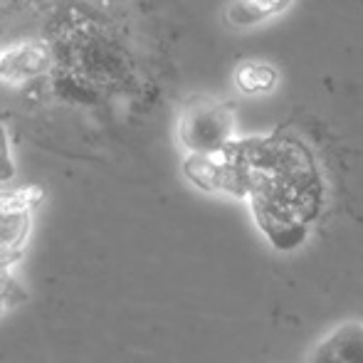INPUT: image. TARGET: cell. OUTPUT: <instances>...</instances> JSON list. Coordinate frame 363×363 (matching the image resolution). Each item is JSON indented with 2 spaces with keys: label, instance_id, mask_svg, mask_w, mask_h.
<instances>
[{
  "label": "cell",
  "instance_id": "1",
  "mask_svg": "<svg viewBox=\"0 0 363 363\" xmlns=\"http://www.w3.org/2000/svg\"><path fill=\"white\" fill-rule=\"evenodd\" d=\"M233 126L230 106L211 99H193L178 121V139L193 156H216L228 148Z\"/></svg>",
  "mask_w": 363,
  "mask_h": 363
},
{
  "label": "cell",
  "instance_id": "2",
  "mask_svg": "<svg viewBox=\"0 0 363 363\" xmlns=\"http://www.w3.org/2000/svg\"><path fill=\"white\" fill-rule=\"evenodd\" d=\"M43 198V191L25 186L18 191H0V252L18 259L20 250L33 225V208Z\"/></svg>",
  "mask_w": 363,
  "mask_h": 363
},
{
  "label": "cell",
  "instance_id": "3",
  "mask_svg": "<svg viewBox=\"0 0 363 363\" xmlns=\"http://www.w3.org/2000/svg\"><path fill=\"white\" fill-rule=\"evenodd\" d=\"M306 363H363V321L346 319L326 331Z\"/></svg>",
  "mask_w": 363,
  "mask_h": 363
},
{
  "label": "cell",
  "instance_id": "4",
  "mask_svg": "<svg viewBox=\"0 0 363 363\" xmlns=\"http://www.w3.org/2000/svg\"><path fill=\"white\" fill-rule=\"evenodd\" d=\"M289 5L291 0H233L225 10V23L238 30L252 28L282 15Z\"/></svg>",
  "mask_w": 363,
  "mask_h": 363
},
{
  "label": "cell",
  "instance_id": "5",
  "mask_svg": "<svg viewBox=\"0 0 363 363\" xmlns=\"http://www.w3.org/2000/svg\"><path fill=\"white\" fill-rule=\"evenodd\" d=\"M277 69L267 62L257 60H245L235 67V84L245 94H264L277 86Z\"/></svg>",
  "mask_w": 363,
  "mask_h": 363
},
{
  "label": "cell",
  "instance_id": "6",
  "mask_svg": "<svg viewBox=\"0 0 363 363\" xmlns=\"http://www.w3.org/2000/svg\"><path fill=\"white\" fill-rule=\"evenodd\" d=\"M15 257L0 252V311L5 309V304H13L18 299V284H15L10 267H13Z\"/></svg>",
  "mask_w": 363,
  "mask_h": 363
},
{
  "label": "cell",
  "instance_id": "7",
  "mask_svg": "<svg viewBox=\"0 0 363 363\" xmlns=\"http://www.w3.org/2000/svg\"><path fill=\"white\" fill-rule=\"evenodd\" d=\"M13 178H15V166L8 151V136H5V129L0 124V183H8Z\"/></svg>",
  "mask_w": 363,
  "mask_h": 363
}]
</instances>
